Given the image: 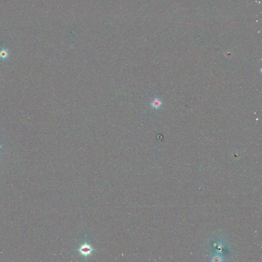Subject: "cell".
<instances>
[{
	"mask_svg": "<svg viewBox=\"0 0 262 262\" xmlns=\"http://www.w3.org/2000/svg\"><path fill=\"white\" fill-rule=\"evenodd\" d=\"M9 55V53L7 50L2 49L0 51V59L2 60L6 59Z\"/></svg>",
	"mask_w": 262,
	"mask_h": 262,
	"instance_id": "7a4b0ae2",
	"label": "cell"
},
{
	"mask_svg": "<svg viewBox=\"0 0 262 262\" xmlns=\"http://www.w3.org/2000/svg\"><path fill=\"white\" fill-rule=\"evenodd\" d=\"M78 251L82 255L87 257L90 255L94 251V249L90 245L87 243L83 244L78 249Z\"/></svg>",
	"mask_w": 262,
	"mask_h": 262,
	"instance_id": "6da1fadb",
	"label": "cell"
},
{
	"mask_svg": "<svg viewBox=\"0 0 262 262\" xmlns=\"http://www.w3.org/2000/svg\"><path fill=\"white\" fill-rule=\"evenodd\" d=\"M151 105L153 106V107L157 109V108L160 107V106H161V102L158 99L156 98L153 100Z\"/></svg>",
	"mask_w": 262,
	"mask_h": 262,
	"instance_id": "3957f363",
	"label": "cell"
}]
</instances>
